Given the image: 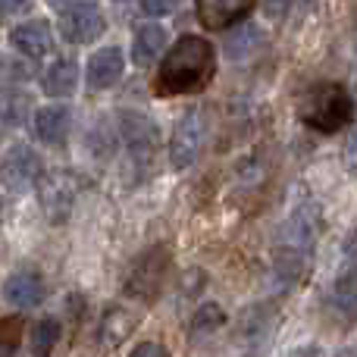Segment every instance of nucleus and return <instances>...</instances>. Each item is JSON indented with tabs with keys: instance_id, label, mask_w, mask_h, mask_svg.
<instances>
[{
	"instance_id": "72a5a7b5",
	"label": "nucleus",
	"mask_w": 357,
	"mask_h": 357,
	"mask_svg": "<svg viewBox=\"0 0 357 357\" xmlns=\"http://www.w3.org/2000/svg\"><path fill=\"white\" fill-rule=\"evenodd\" d=\"M116 3H126V0H116Z\"/></svg>"
},
{
	"instance_id": "ddd939ff",
	"label": "nucleus",
	"mask_w": 357,
	"mask_h": 357,
	"mask_svg": "<svg viewBox=\"0 0 357 357\" xmlns=\"http://www.w3.org/2000/svg\"><path fill=\"white\" fill-rule=\"evenodd\" d=\"M10 44L19 54L29 56V60H41V56H47L50 47H54V31H50V25L44 22V19L22 22L10 31Z\"/></svg>"
},
{
	"instance_id": "412c9836",
	"label": "nucleus",
	"mask_w": 357,
	"mask_h": 357,
	"mask_svg": "<svg viewBox=\"0 0 357 357\" xmlns=\"http://www.w3.org/2000/svg\"><path fill=\"white\" fill-rule=\"evenodd\" d=\"M229 323V317H226V310L220 307V304H201V307L191 314V323H188V333L191 335H210V333H216V329H222Z\"/></svg>"
},
{
	"instance_id": "c85d7f7f",
	"label": "nucleus",
	"mask_w": 357,
	"mask_h": 357,
	"mask_svg": "<svg viewBox=\"0 0 357 357\" xmlns=\"http://www.w3.org/2000/svg\"><path fill=\"white\" fill-rule=\"evenodd\" d=\"M25 3H29V0H0V16H13V13H19Z\"/></svg>"
},
{
	"instance_id": "7c9ffc66",
	"label": "nucleus",
	"mask_w": 357,
	"mask_h": 357,
	"mask_svg": "<svg viewBox=\"0 0 357 357\" xmlns=\"http://www.w3.org/2000/svg\"><path fill=\"white\" fill-rule=\"evenodd\" d=\"M291 357H323V351H320L317 345H307V348H298V351L291 354Z\"/></svg>"
},
{
	"instance_id": "20e7f679",
	"label": "nucleus",
	"mask_w": 357,
	"mask_h": 357,
	"mask_svg": "<svg viewBox=\"0 0 357 357\" xmlns=\"http://www.w3.org/2000/svg\"><path fill=\"white\" fill-rule=\"evenodd\" d=\"M116 132L126 142V148H129V154L135 163H144V167H148L151 157L160 151V132H157L154 119H151L148 113L119 110L116 113Z\"/></svg>"
},
{
	"instance_id": "a211bd4d",
	"label": "nucleus",
	"mask_w": 357,
	"mask_h": 357,
	"mask_svg": "<svg viewBox=\"0 0 357 357\" xmlns=\"http://www.w3.org/2000/svg\"><path fill=\"white\" fill-rule=\"evenodd\" d=\"M163 47H167V31L160 25H138L135 41H132V60L135 66H151Z\"/></svg>"
},
{
	"instance_id": "b1692460",
	"label": "nucleus",
	"mask_w": 357,
	"mask_h": 357,
	"mask_svg": "<svg viewBox=\"0 0 357 357\" xmlns=\"http://www.w3.org/2000/svg\"><path fill=\"white\" fill-rule=\"evenodd\" d=\"M257 38H260L257 29H251V25H248L245 31H238V35H232L229 38V56H232V60L245 56L251 47H257Z\"/></svg>"
},
{
	"instance_id": "7ed1b4c3",
	"label": "nucleus",
	"mask_w": 357,
	"mask_h": 357,
	"mask_svg": "<svg viewBox=\"0 0 357 357\" xmlns=\"http://www.w3.org/2000/svg\"><path fill=\"white\" fill-rule=\"evenodd\" d=\"M320 226H323L320 207H314V204L298 207L295 213L282 222V232H279V273H282L289 282H295V279L307 270V260H310V254H314Z\"/></svg>"
},
{
	"instance_id": "5701e85b",
	"label": "nucleus",
	"mask_w": 357,
	"mask_h": 357,
	"mask_svg": "<svg viewBox=\"0 0 357 357\" xmlns=\"http://www.w3.org/2000/svg\"><path fill=\"white\" fill-rule=\"evenodd\" d=\"M29 113V98L22 94H3L0 98V126H19Z\"/></svg>"
},
{
	"instance_id": "aec40b11",
	"label": "nucleus",
	"mask_w": 357,
	"mask_h": 357,
	"mask_svg": "<svg viewBox=\"0 0 357 357\" xmlns=\"http://www.w3.org/2000/svg\"><path fill=\"white\" fill-rule=\"evenodd\" d=\"M60 342V320L54 317H41V320L31 326L29 335V357H50V351Z\"/></svg>"
},
{
	"instance_id": "a878e982",
	"label": "nucleus",
	"mask_w": 357,
	"mask_h": 357,
	"mask_svg": "<svg viewBox=\"0 0 357 357\" xmlns=\"http://www.w3.org/2000/svg\"><path fill=\"white\" fill-rule=\"evenodd\" d=\"M142 10L148 16H167L176 10V0H142Z\"/></svg>"
},
{
	"instance_id": "9d476101",
	"label": "nucleus",
	"mask_w": 357,
	"mask_h": 357,
	"mask_svg": "<svg viewBox=\"0 0 357 357\" xmlns=\"http://www.w3.org/2000/svg\"><path fill=\"white\" fill-rule=\"evenodd\" d=\"M0 291H3V301L13 304V307H19V310L35 307L44 298V276L35 266H22V270H13L3 279V289Z\"/></svg>"
},
{
	"instance_id": "9b49d317",
	"label": "nucleus",
	"mask_w": 357,
	"mask_h": 357,
	"mask_svg": "<svg viewBox=\"0 0 357 357\" xmlns=\"http://www.w3.org/2000/svg\"><path fill=\"white\" fill-rule=\"evenodd\" d=\"M254 3L257 0H195V13L204 29L220 31V29L241 22L254 10Z\"/></svg>"
},
{
	"instance_id": "423d86ee",
	"label": "nucleus",
	"mask_w": 357,
	"mask_h": 357,
	"mask_svg": "<svg viewBox=\"0 0 357 357\" xmlns=\"http://www.w3.org/2000/svg\"><path fill=\"white\" fill-rule=\"evenodd\" d=\"M204 142H207V119L201 110H188L178 116L173 135H169V163L176 169H188L197 160Z\"/></svg>"
},
{
	"instance_id": "6e6552de",
	"label": "nucleus",
	"mask_w": 357,
	"mask_h": 357,
	"mask_svg": "<svg viewBox=\"0 0 357 357\" xmlns=\"http://www.w3.org/2000/svg\"><path fill=\"white\" fill-rule=\"evenodd\" d=\"M44 176V163L29 144H13L0 160V182L10 191H25Z\"/></svg>"
},
{
	"instance_id": "bb28decb",
	"label": "nucleus",
	"mask_w": 357,
	"mask_h": 357,
	"mask_svg": "<svg viewBox=\"0 0 357 357\" xmlns=\"http://www.w3.org/2000/svg\"><path fill=\"white\" fill-rule=\"evenodd\" d=\"M289 6H291V0H264V13L270 19H282L289 13Z\"/></svg>"
},
{
	"instance_id": "473e14b6",
	"label": "nucleus",
	"mask_w": 357,
	"mask_h": 357,
	"mask_svg": "<svg viewBox=\"0 0 357 357\" xmlns=\"http://www.w3.org/2000/svg\"><path fill=\"white\" fill-rule=\"evenodd\" d=\"M0 138H3V126H0Z\"/></svg>"
},
{
	"instance_id": "2f4dec72",
	"label": "nucleus",
	"mask_w": 357,
	"mask_h": 357,
	"mask_svg": "<svg viewBox=\"0 0 357 357\" xmlns=\"http://www.w3.org/2000/svg\"><path fill=\"white\" fill-rule=\"evenodd\" d=\"M339 357H357V351H345V354H339Z\"/></svg>"
},
{
	"instance_id": "f257e3e1",
	"label": "nucleus",
	"mask_w": 357,
	"mask_h": 357,
	"mask_svg": "<svg viewBox=\"0 0 357 357\" xmlns=\"http://www.w3.org/2000/svg\"><path fill=\"white\" fill-rule=\"evenodd\" d=\"M216 73V50L207 38L201 35H182L173 47L167 50V60L157 69L154 88L163 98L176 94H195L210 85Z\"/></svg>"
},
{
	"instance_id": "6ab92c4d",
	"label": "nucleus",
	"mask_w": 357,
	"mask_h": 357,
	"mask_svg": "<svg viewBox=\"0 0 357 357\" xmlns=\"http://www.w3.org/2000/svg\"><path fill=\"white\" fill-rule=\"evenodd\" d=\"M333 307L345 317H357V260L348 264L333 282Z\"/></svg>"
},
{
	"instance_id": "c756f323",
	"label": "nucleus",
	"mask_w": 357,
	"mask_h": 357,
	"mask_svg": "<svg viewBox=\"0 0 357 357\" xmlns=\"http://www.w3.org/2000/svg\"><path fill=\"white\" fill-rule=\"evenodd\" d=\"M88 0H50V6L54 10H60V13H66V10H75V6H85Z\"/></svg>"
},
{
	"instance_id": "2eb2a0df",
	"label": "nucleus",
	"mask_w": 357,
	"mask_h": 357,
	"mask_svg": "<svg viewBox=\"0 0 357 357\" xmlns=\"http://www.w3.org/2000/svg\"><path fill=\"white\" fill-rule=\"evenodd\" d=\"M69 123H73V113H69V107L63 104H50V107H41V110H35V135L41 138L44 144H63V138H66L69 132Z\"/></svg>"
},
{
	"instance_id": "0eeeda50",
	"label": "nucleus",
	"mask_w": 357,
	"mask_h": 357,
	"mask_svg": "<svg viewBox=\"0 0 357 357\" xmlns=\"http://www.w3.org/2000/svg\"><path fill=\"white\" fill-rule=\"evenodd\" d=\"M75 195H79V182L73 173L56 169V173H44L38 178V201H41L44 213L50 222H66L73 213Z\"/></svg>"
},
{
	"instance_id": "f8f14e48",
	"label": "nucleus",
	"mask_w": 357,
	"mask_h": 357,
	"mask_svg": "<svg viewBox=\"0 0 357 357\" xmlns=\"http://www.w3.org/2000/svg\"><path fill=\"white\" fill-rule=\"evenodd\" d=\"M126 73V60H123V50L119 47H104L98 54L88 56L85 63V82H88V91H107L113 88Z\"/></svg>"
},
{
	"instance_id": "4468645a",
	"label": "nucleus",
	"mask_w": 357,
	"mask_h": 357,
	"mask_svg": "<svg viewBox=\"0 0 357 357\" xmlns=\"http://www.w3.org/2000/svg\"><path fill=\"white\" fill-rule=\"evenodd\" d=\"M273 323H276V307L273 304H251L238 320V342L260 345L273 333Z\"/></svg>"
},
{
	"instance_id": "dca6fc26",
	"label": "nucleus",
	"mask_w": 357,
	"mask_h": 357,
	"mask_svg": "<svg viewBox=\"0 0 357 357\" xmlns=\"http://www.w3.org/2000/svg\"><path fill=\"white\" fill-rule=\"evenodd\" d=\"M79 85V66L73 60H54L41 75V91L50 98H69Z\"/></svg>"
},
{
	"instance_id": "cd10ccee",
	"label": "nucleus",
	"mask_w": 357,
	"mask_h": 357,
	"mask_svg": "<svg viewBox=\"0 0 357 357\" xmlns=\"http://www.w3.org/2000/svg\"><path fill=\"white\" fill-rule=\"evenodd\" d=\"M345 160H348L351 169H357V132L345 142Z\"/></svg>"
},
{
	"instance_id": "4be33fe9",
	"label": "nucleus",
	"mask_w": 357,
	"mask_h": 357,
	"mask_svg": "<svg viewBox=\"0 0 357 357\" xmlns=\"http://www.w3.org/2000/svg\"><path fill=\"white\" fill-rule=\"evenodd\" d=\"M19 342H22V320L3 317L0 320V357H16Z\"/></svg>"
},
{
	"instance_id": "39448f33",
	"label": "nucleus",
	"mask_w": 357,
	"mask_h": 357,
	"mask_svg": "<svg viewBox=\"0 0 357 357\" xmlns=\"http://www.w3.org/2000/svg\"><path fill=\"white\" fill-rule=\"evenodd\" d=\"M167 266H169V251L163 245L144 251L142 260H138V264L129 270V276H126V295L142 298V301H154L157 291L163 289Z\"/></svg>"
},
{
	"instance_id": "1a4fd4ad",
	"label": "nucleus",
	"mask_w": 357,
	"mask_h": 357,
	"mask_svg": "<svg viewBox=\"0 0 357 357\" xmlns=\"http://www.w3.org/2000/svg\"><path fill=\"white\" fill-rule=\"evenodd\" d=\"M104 29H107L104 13L94 3L75 6V10H66L60 16V35H63V41H69V44L98 41V38L104 35Z\"/></svg>"
},
{
	"instance_id": "f03ea898",
	"label": "nucleus",
	"mask_w": 357,
	"mask_h": 357,
	"mask_svg": "<svg viewBox=\"0 0 357 357\" xmlns=\"http://www.w3.org/2000/svg\"><path fill=\"white\" fill-rule=\"evenodd\" d=\"M298 116L304 126L333 135V132L345 129L354 116V98L348 94L345 85L339 82H317L298 100Z\"/></svg>"
},
{
	"instance_id": "f704fd0d",
	"label": "nucleus",
	"mask_w": 357,
	"mask_h": 357,
	"mask_svg": "<svg viewBox=\"0 0 357 357\" xmlns=\"http://www.w3.org/2000/svg\"><path fill=\"white\" fill-rule=\"evenodd\" d=\"M0 210H3V204H0Z\"/></svg>"
},
{
	"instance_id": "393cba45",
	"label": "nucleus",
	"mask_w": 357,
	"mask_h": 357,
	"mask_svg": "<svg viewBox=\"0 0 357 357\" xmlns=\"http://www.w3.org/2000/svg\"><path fill=\"white\" fill-rule=\"evenodd\" d=\"M129 357H169L167 345H160V342H142V345L132 348Z\"/></svg>"
},
{
	"instance_id": "f3484780",
	"label": "nucleus",
	"mask_w": 357,
	"mask_h": 357,
	"mask_svg": "<svg viewBox=\"0 0 357 357\" xmlns=\"http://www.w3.org/2000/svg\"><path fill=\"white\" fill-rule=\"evenodd\" d=\"M135 329V314L126 307H107L98 323V342L100 345H123Z\"/></svg>"
}]
</instances>
